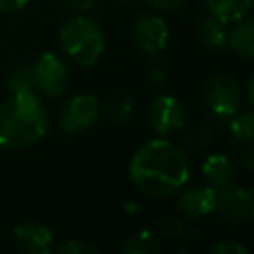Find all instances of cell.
Segmentation results:
<instances>
[{
    "label": "cell",
    "mask_w": 254,
    "mask_h": 254,
    "mask_svg": "<svg viewBox=\"0 0 254 254\" xmlns=\"http://www.w3.org/2000/svg\"><path fill=\"white\" fill-rule=\"evenodd\" d=\"M189 175L187 153L167 137L143 143L129 161V179L133 187L149 198L175 196L189 183Z\"/></svg>",
    "instance_id": "1"
},
{
    "label": "cell",
    "mask_w": 254,
    "mask_h": 254,
    "mask_svg": "<svg viewBox=\"0 0 254 254\" xmlns=\"http://www.w3.org/2000/svg\"><path fill=\"white\" fill-rule=\"evenodd\" d=\"M48 131V117L38 93H10L0 103V147L22 151L34 147Z\"/></svg>",
    "instance_id": "2"
},
{
    "label": "cell",
    "mask_w": 254,
    "mask_h": 254,
    "mask_svg": "<svg viewBox=\"0 0 254 254\" xmlns=\"http://www.w3.org/2000/svg\"><path fill=\"white\" fill-rule=\"evenodd\" d=\"M60 44L73 64L89 67L101 58L105 50V36L93 18L77 14L65 20L60 28Z\"/></svg>",
    "instance_id": "3"
},
{
    "label": "cell",
    "mask_w": 254,
    "mask_h": 254,
    "mask_svg": "<svg viewBox=\"0 0 254 254\" xmlns=\"http://www.w3.org/2000/svg\"><path fill=\"white\" fill-rule=\"evenodd\" d=\"M240 87L234 77L226 73H214L206 79L204 85V101L216 121L232 119L240 109Z\"/></svg>",
    "instance_id": "4"
},
{
    "label": "cell",
    "mask_w": 254,
    "mask_h": 254,
    "mask_svg": "<svg viewBox=\"0 0 254 254\" xmlns=\"http://www.w3.org/2000/svg\"><path fill=\"white\" fill-rule=\"evenodd\" d=\"M30 67H32V77L38 93H44L48 97H60L67 91L69 69L60 56L52 52L42 54Z\"/></svg>",
    "instance_id": "5"
},
{
    "label": "cell",
    "mask_w": 254,
    "mask_h": 254,
    "mask_svg": "<svg viewBox=\"0 0 254 254\" xmlns=\"http://www.w3.org/2000/svg\"><path fill=\"white\" fill-rule=\"evenodd\" d=\"M101 115V103L95 99V95L91 93H81V95H73L60 117V127L64 133L69 135H77L87 131Z\"/></svg>",
    "instance_id": "6"
},
{
    "label": "cell",
    "mask_w": 254,
    "mask_h": 254,
    "mask_svg": "<svg viewBox=\"0 0 254 254\" xmlns=\"http://www.w3.org/2000/svg\"><path fill=\"white\" fill-rule=\"evenodd\" d=\"M147 117L151 127L161 135V137H169L177 131H181L185 127V107L181 105V101L175 95H159L151 101L149 109H147Z\"/></svg>",
    "instance_id": "7"
},
{
    "label": "cell",
    "mask_w": 254,
    "mask_h": 254,
    "mask_svg": "<svg viewBox=\"0 0 254 254\" xmlns=\"http://www.w3.org/2000/svg\"><path fill=\"white\" fill-rule=\"evenodd\" d=\"M133 42L147 56H159L169 44V28L161 16L143 14L131 26Z\"/></svg>",
    "instance_id": "8"
},
{
    "label": "cell",
    "mask_w": 254,
    "mask_h": 254,
    "mask_svg": "<svg viewBox=\"0 0 254 254\" xmlns=\"http://www.w3.org/2000/svg\"><path fill=\"white\" fill-rule=\"evenodd\" d=\"M214 210H218L222 218H226L228 222H234V224L248 220L254 212V198H252L250 189L238 187L234 183L224 189H218Z\"/></svg>",
    "instance_id": "9"
},
{
    "label": "cell",
    "mask_w": 254,
    "mask_h": 254,
    "mask_svg": "<svg viewBox=\"0 0 254 254\" xmlns=\"http://www.w3.org/2000/svg\"><path fill=\"white\" fill-rule=\"evenodd\" d=\"M228 139L234 159L250 169L254 165V115L252 111L234 115L228 125Z\"/></svg>",
    "instance_id": "10"
},
{
    "label": "cell",
    "mask_w": 254,
    "mask_h": 254,
    "mask_svg": "<svg viewBox=\"0 0 254 254\" xmlns=\"http://www.w3.org/2000/svg\"><path fill=\"white\" fill-rule=\"evenodd\" d=\"M216 206V189L210 185H192V187H183L177 192V208L190 216V218H200L210 212H214Z\"/></svg>",
    "instance_id": "11"
},
{
    "label": "cell",
    "mask_w": 254,
    "mask_h": 254,
    "mask_svg": "<svg viewBox=\"0 0 254 254\" xmlns=\"http://www.w3.org/2000/svg\"><path fill=\"white\" fill-rule=\"evenodd\" d=\"M14 242L18 250L26 254H48L54 242V234L40 222H22L14 228Z\"/></svg>",
    "instance_id": "12"
},
{
    "label": "cell",
    "mask_w": 254,
    "mask_h": 254,
    "mask_svg": "<svg viewBox=\"0 0 254 254\" xmlns=\"http://www.w3.org/2000/svg\"><path fill=\"white\" fill-rule=\"evenodd\" d=\"M202 173H204V179L208 181V185L216 190L232 185L236 179L234 163L226 155H220V153L206 157V161L202 163Z\"/></svg>",
    "instance_id": "13"
},
{
    "label": "cell",
    "mask_w": 254,
    "mask_h": 254,
    "mask_svg": "<svg viewBox=\"0 0 254 254\" xmlns=\"http://www.w3.org/2000/svg\"><path fill=\"white\" fill-rule=\"evenodd\" d=\"M226 46L242 58L254 56V22L248 16L234 22V28L226 36Z\"/></svg>",
    "instance_id": "14"
},
{
    "label": "cell",
    "mask_w": 254,
    "mask_h": 254,
    "mask_svg": "<svg viewBox=\"0 0 254 254\" xmlns=\"http://www.w3.org/2000/svg\"><path fill=\"white\" fill-rule=\"evenodd\" d=\"M196 34H198V40L202 42V46H206L212 52L224 50V46H226V36H228L226 24L220 22L218 18L210 16V14L208 16H202L198 20Z\"/></svg>",
    "instance_id": "15"
},
{
    "label": "cell",
    "mask_w": 254,
    "mask_h": 254,
    "mask_svg": "<svg viewBox=\"0 0 254 254\" xmlns=\"http://www.w3.org/2000/svg\"><path fill=\"white\" fill-rule=\"evenodd\" d=\"M252 2L254 0H204L208 14L224 24H234L240 18L248 16Z\"/></svg>",
    "instance_id": "16"
},
{
    "label": "cell",
    "mask_w": 254,
    "mask_h": 254,
    "mask_svg": "<svg viewBox=\"0 0 254 254\" xmlns=\"http://www.w3.org/2000/svg\"><path fill=\"white\" fill-rule=\"evenodd\" d=\"M123 252H127V254H157V252H161V240L151 230H137L123 242Z\"/></svg>",
    "instance_id": "17"
},
{
    "label": "cell",
    "mask_w": 254,
    "mask_h": 254,
    "mask_svg": "<svg viewBox=\"0 0 254 254\" xmlns=\"http://www.w3.org/2000/svg\"><path fill=\"white\" fill-rule=\"evenodd\" d=\"M133 109H135V101H133V97L129 93H113V95H109L101 103V111L107 117L115 119V121L129 119L131 113H133Z\"/></svg>",
    "instance_id": "18"
},
{
    "label": "cell",
    "mask_w": 254,
    "mask_h": 254,
    "mask_svg": "<svg viewBox=\"0 0 254 254\" xmlns=\"http://www.w3.org/2000/svg\"><path fill=\"white\" fill-rule=\"evenodd\" d=\"M210 139H212V131L208 125H196L192 129H189L183 137V143H181V149L189 155V153H200L202 149H206L210 145Z\"/></svg>",
    "instance_id": "19"
},
{
    "label": "cell",
    "mask_w": 254,
    "mask_h": 254,
    "mask_svg": "<svg viewBox=\"0 0 254 254\" xmlns=\"http://www.w3.org/2000/svg\"><path fill=\"white\" fill-rule=\"evenodd\" d=\"M8 89L10 93H38L32 77L30 65H20L8 75Z\"/></svg>",
    "instance_id": "20"
},
{
    "label": "cell",
    "mask_w": 254,
    "mask_h": 254,
    "mask_svg": "<svg viewBox=\"0 0 254 254\" xmlns=\"http://www.w3.org/2000/svg\"><path fill=\"white\" fill-rule=\"evenodd\" d=\"M157 228H159V234L167 236V238H179L185 234V224L181 218L177 216H163L157 220Z\"/></svg>",
    "instance_id": "21"
},
{
    "label": "cell",
    "mask_w": 254,
    "mask_h": 254,
    "mask_svg": "<svg viewBox=\"0 0 254 254\" xmlns=\"http://www.w3.org/2000/svg\"><path fill=\"white\" fill-rule=\"evenodd\" d=\"M58 252L60 254H91V252H95V246H91L83 240H77V238H69L58 246Z\"/></svg>",
    "instance_id": "22"
},
{
    "label": "cell",
    "mask_w": 254,
    "mask_h": 254,
    "mask_svg": "<svg viewBox=\"0 0 254 254\" xmlns=\"http://www.w3.org/2000/svg\"><path fill=\"white\" fill-rule=\"evenodd\" d=\"M208 250L210 254H248V250L236 240H218Z\"/></svg>",
    "instance_id": "23"
},
{
    "label": "cell",
    "mask_w": 254,
    "mask_h": 254,
    "mask_svg": "<svg viewBox=\"0 0 254 254\" xmlns=\"http://www.w3.org/2000/svg\"><path fill=\"white\" fill-rule=\"evenodd\" d=\"M149 58L151 60H149V65H147V75L153 83H161L167 77V69H165V65L161 64V60L157 56H149Z\"/></svg>",
    "instance_id": "24"
},
{
    "label": "cell",
    "mask_w": 254,
    "mask_h": 254,
    "mask_svg": "<svg viewBox=\"0 0 254 254\" xmlns=\"http://www.w3.org/2000/svg\"><path fill=\"white\" fill-rule=\"evenodd\" d=\"M149 6H153L155 10H161V12H171V10H177L181 8L187 0H147Z\"/></svg>",
    "instance_id": "25"
},
{
    "label": "cell",
    "mask_w": 254,
    "mask_h": 254,
    "mask_svg": "<svg viewBox=\"0 0 254 254\" xmlns=\"http://www.w3.org/2000/svg\"><path fill=\"white\" fill-rule=\"evenodd\" d=\"M97 0H65V4L75 12V14H85L95 6Z\"/></svg>",
    "instance_id": "26"
},
{
    "label": "cell",
    "mask_w": 254,
    "mask_h": 254,
    "mask_svg": "<svg viewBox=\"0 0 254 254\" xmlns=\"http://www.w3.org/2000/svg\"><path fill=\"white\" fill-rule=\"evenodd\" d=\"M28 0H0V12H16L22 10Z\"/></svg>",
    "instance_id": "27"
},
{
    "label": "cell",
    "mask_w": 254,
    "mask_h": 254,
    "mask_svg": "<svg viewBox=\"0 0 254 254\" xmlns=\"http://www.w3.org/2000/svg\"><path fill=\"white\" fill-rule=\"evenodd\" d=\"M246 99H248V103L254 101V77H252V75H250L248 81H246Z\"/></svg>",
    "instance_id": "28"
},
{
    "label": "cell",
    "mask_w": 254,
    "mask_h": 254,
    "mask_svg": "<svg viewBox=\"0 0 254 254\" xmlns=\"http://www.w3.org/2000/svg\"><path fill=\"white\" fill-rule=\"evenodd\" d=\"M117 2H133V0H117Z\"/></svg>",
    "instance_id": "29"
}]
</instances>
